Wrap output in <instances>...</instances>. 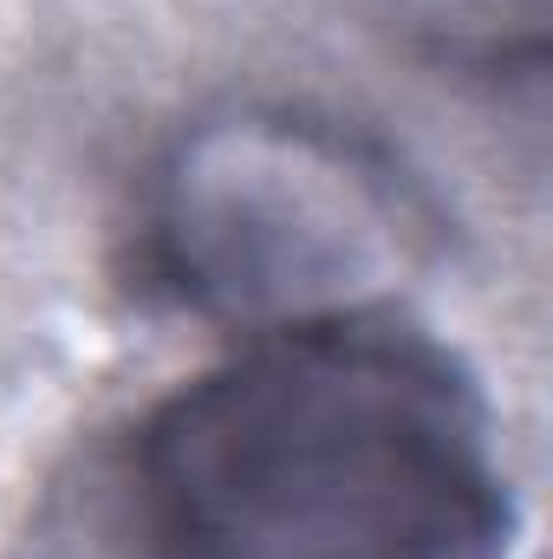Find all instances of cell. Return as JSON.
I'll return each instance as SVG.
<instances>
[{"instance_id": "obj_2", "label": "cell", "mask_w": 553, "mask_h": 559, "mask_svg": "<svg viewBox=\"0 0 553 559\" xmlns=\"http://www.w3.org/2000/svg\"><path fill=\"white\" fill-rule=\"evenodd\" d=\"M156 241L183 293L274 332L352 312V293L398 248V202L345 143L248 124L183 156Z\"/></svg>"}, {"instance_id": "obj_1", "label": "cell", "mask_w": 553, "mask_h": 559, "mask_svg": "<svg viewBox=\"0 0 553 559\" xmlns=\"http://www.w3.org/2000/svg\"><path fill=\"white\" fill-rule=\"evenodd\" d=\"M150 559H502L508 475L475 384L378 319L274 325L138 442Z\"/></svg>"}]
</instances>
